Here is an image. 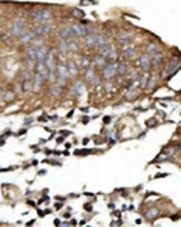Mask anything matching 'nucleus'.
Segmentation results:
<instances>
[{
    "mask_svg": "<svg viewBox=\"0 0 181 227\" xmlns=\"http://www.w3.org/2000/svg\"><path fill=\"white\" fill-rule=\"evenodd\" d=\"M50 19H51V12L48 9H37V11L31 12V20L34 23H43Z\"/></svg>",
    "mask_w": 181,
    "mask_h": 227,
    "instance_id": "nucleus-1",
    "label": "nucleus"
},
{
    "mask_svg": "<svg viewBox=\"0 0 181 227\" xmlns=\"http://www.w3.org/2000/svg\"><path fill=\"white\" fill-rule=\"evenodd\" d=\"M33 33L36 34V37H45L51 33V25L43 22V23H36L33 26Z\"/></svg>",
    "mask_w": 181,
    "mask_h": 227,
    "instance_id": "nucleus-2",
    "label": "nucleus"
},
{
    "mask_svg": "<svg viewBox=\"0 0 181 227\" xmlns=\"http://www.w3.org/2000/svg\"><path fill=\"white\" fill-rule=\"evenodd\" d=\"M116 76V62H107L102 68V77L107 81H112Z\"/></svg>",
    "mask_w": 181,
    "mask_h": 227,
    "instance_id": "nucleus-3",
    "label": "nucleus"
},
{
    "mask_svg": "<svg viewBox=\"0 0 181 227\" xmlns=\"http://www.w3.org/2000/svg\"><path fill=\"white\" fill-rule=\"evenodd\" d=\"M56 76H57V81L56 82H59V85H64L65 82H67V79L70 77L68 76V70H67V65H59L57 63V67H56Z\"/></svg>",
    "mask_w": 181,
    "mask_h": 227,
    "instance_id": "nucleus-4",
    "label": "nucleus"
},
{
    "mask_svg": "<svg viewBox=\"0 0 181 227\" xmlns=\"http://www.w3.org/2000/svg\"><path fill=\"white\" fill-rule=\"evenodd\" d=\"M57 37H59L60 40H73V39H76L77 36L73 33V29H71L70 26H64V28L57 29Z\"/></svg>",
    "mask_w": 181,
    "mask_h": 227,
    "instance_id": "nucleus-5",
    "label": "nucleus"
},
{
    "mask_svg": "<svg viewBox=\"0 0 181 227\" xmlns=\"http://www.w3.org/2000/svg\"><path fill=\"white\" fill-rule=\"evenodd\" d=\"M26 31V26H25V22L23 20H17L14 25H12V28H11V36L12 37H20L23 33Z\"/></svg>",
    "mask_w": 181,
    "mask_h": 227,
    "instance_id": "nucleus-6",
    "label": "nucleus"
},
{
    "mask_svg": "<svg viewBox=\"0 0 181 227\" xmlns=\"http://www.w3.org/2000/svg\"><path fill=\"white\" fill-rule=\"evenodd\" d=\"M138 65H139L141 71H149L152 68L150 67V56L149 54H141L139 59H138Z\"/></svg>",
    "mask_w": 181,
    "mask_h": 227,
    "instance_id": "nucleus-7",
    "label": "nucleus"
},
{
    "mask_svg": "<svg viewBox=\"0 0 181 227\" xmlns=\"http://www.w3.org/2000/svg\"><path fill=\"white\" fill-rule=\"evenodd\" d=\"M70 93H71V96H74V98L82 96V94H84V82L76 81V82L70 87Z\"/></svg>",
    "mask_w": 181,
    "mask_h": 227,
    "instance_id": "nucleus-8",
    "label": "nucleus"
},
{
    "mask_svg": "<svg viewBox=\"0 0 181 227\" xmlns=\"http://www.w3.org/2000/svg\"><path fill=\"white\" fill-rule=\"evenodd\" d=\"M50 48L48 46H40L37 48V53H36V62H45L46 57L50 56Z\"/></svg>",
    "mask_w": 181,
    "mask_h": 227,
    "instance_id": "nucleus-9",
    "label": "nucleus"
},
{
    "mask_svg": "<svg viewBox=\"0 0 181 227\" xmlns=\"http://www.w3.org/2000/svg\"><path fill=\"white\" fill-rule=\"evenodd\" d=\"M43 82H45V81L42 79V76H40L39 73H34V76H33V87H31L33 91H34V93H39Z\"/></svg>",
    "mask_w": 181,
    "mask_h": 227,
    "instance_id": "nucleus-10",
    "label": "nucleus"
},
{
    "mask_svg": "<svg viewBox=\"0 0 181 227\" xmlns=\"http://www.w3.org/2000/svg\"><path fill=\"white\" fill-rule=\"evenodd\" d=\"M34 39H36V34L33 33V29H31V31H25V33L19 37V40H20V43H22V45H26V43L33 42Z\"/></svg>",
    "mask_w": 181,
    "mask_h": 227,
    "instance_id": "nucleus-11",
    "label": "nucleus"
},
{
    "mask_svg": "<svg viewBox=\"0 0 181 227\" xmlns=\"http://www.w3.org/2000/svg\"><path fill=\"white\" fill-rule=\"evenodd\" d=\"M163 62H164V57H163L161 53H155V54L150 56V67H155V68L157 67H161Z\"/></svg>",
    "mask_w": 181,
    "mask_h": 227,
    "instance_id": "nucleus-12",
    "label": "nucleus"
},
{
    "mask_svg": "<svg viewBox=\"0 0 181 227\" xmlns=\"http://www.w3.org/2000/svg\"><path fill=\"white\" fill-rule=\"evenodd\" d=\"M96 36L98 34H85L84 36V43L87 48H95L96 46Z\"/></svg>",
    "mask_w": 181,
    "mask_h": 227,
    "instance_id": "nucleus-13",
    "label": "nucleus"
},
{
    "mask_svg": "<svg viewBox=\"0 0 181 227\" xmlns=\"http://www.w3.org/2000/svg\"><path fill=\"white\" fill-rule=\"evenodd\" d=\"M85 79H87L91 85H98V84H99V79H98V76L95 74V71H93L91 68L85 70Z\"/></svg>",
    "mask_w": 181,
    "mask_h": 227,
    "instance_id": "nucleus-14",
    "label": "nucleus"
},
{
    "mask_svg": "<svg viewBox=\"0 0 181 227\" xmlns=\"http://www.w3.org/2000/svg\"><path fill=\"white\" fill-rule=\"evenodd\" d=\"M70 28L73 29V33H74V34H76L77 37H82V36H85V34H87V28H85L84 25L74 23V25H71Z\"/></svg>",
    "mask_w": 181,
    "mask_h": 227,
    "instance_id": "nucleus-15",
    "label": "nucleus"
},
{
    "mask_svg": "<svg viewBox=\"0 0 181 227\" xmlns=\"http://www.w3.org/2000/svg\"><path fill=\"white\" fill-rule=\"evenodd\" d=\"M138 93H139V88H138V87L129 85V87H127V93H126V99H127V101H133V99L138 96Z\"/></svg>",
    "mask_w": 181,
    "mask_h": 227,
    "instance_id": "nucleus-16",
    "label": "nucleus"
},
{
    "mask_svg": "<svg viewBox=\"0 0 181 227\" xmlns=\"http://www.w3.org/2000/svg\"><path fill=\"white\" fill-rule=\"evenodd\" d=\"M105 63H107V59L105 57H102V56H96L95 57V60H93V67L95 68H99V70H102L104 67H105Z\"/></svg>",
    "mask_w": 181,
    "mask_h": 227,
    "instance_id": "nucleus-17",
    "label": "nucleus"
},
{
    "mask_svg": "<svg viewBox=\"0 0 181 227\" xmlns=\"http://www.w3.org/2000/svg\"><path fill=\"white\" fill-rule=\"evenodd\" d=\"M67 70H68V76H71V77H76L77 73H79V70H77V67L74 65L73 60H68L67 62Z\"/></svg>",
    "mask_w": 181,
    "mask_h": 227,
    "instance_id": "nucleus-18",
    "label": "nucleus"
},
{
    "mask_svg": "<svg viewBox=\"0 0 181 227\" xmlns=\"http://www.w3.org/2000/svg\"><path fill=\"white\" fill-rule=\"evenodd\" d=\"M149 79H150L149 71H143V74H139V77H138V81H139V88H146Z\"/></svg>",
    "mask_w": 181,
    "mask_h": 227,
    "instance_id": "nucleus-19",
    "label": "nucleus"
},
{
    "mask_svg": "<svg viewBox=\"0 0 181 227\" xmlns=\"http://www.w3.org/2000/svg\"><path fill=\"white\" fill-rule=\"evenodd\" d=\"M110 50H112V46H110V43H105V45H101V46H98V54L107 59V56H108V53H110Z\"/></svg>",
    "mask_w": 181,
    "mask_h": 227,
    "instance_id": "nucleus-20",
    "label": "nucleus"
},
{
    "mask_svg": "<svg viewBox=\"0 0 181 227\" xmlns=\"http://www.w3.org/2000/svg\"><path fill=\"white\" fill-rule=\"evenodd\" d=\"M126 73H127V62H126V60L116 62V74H121V76H124Z\"/></svg>",
    "mask_w": 181,
    "mask_h": 227,
    "instance_id": "nucleus-21",
    "label": "nucleus"
},
{
    "mask_svg": "<svg viewBox=\"0 0 181 227\" xmlns=\"http://www.w3.org/2000/svg\"><path fill=\"white\" fill-rule=\"evenodd\" d=\"M36 53H37V48L36 46H28L26 51H25V56H26V59L36 62Z\"/></svg>",
    "mask_w": 181,
    "mask_h": 227,
    "instance_id": "nucleus-22",
    "label": "nucleus"
},
{
    "mask_svg": "<svg viewBox=\"0 0 181 227\" xmlns=\"http://www.w3.org/2000/svg\"><path fill=\"white\" fill-rule=\"evenodd\" d=\"M118 43L122 45V46L130 45V43H132V36H129V34H126V36H119V37H118Z\"/></svg>",
    "mask_w": 181,
    "mask_h": 227,
    "instance_id": "nucleus-23",
    "label": "nucleus"
},
{
    "mask_svg": "<svg viewBox=\"0 0 181 227\" xmlns=\"http://www.w3.org/2000/svg\"><path fill=\"white\" fill-rule=\"evenodd\" d=\"M124 56H126L127 59H135V56H136L135 48H132L130 45H127V46H126V50H124Z\"/></svg>",
    "mask_w": 181,
    "mask_h": 227,
    "instance_id": "nucleus-24",
    "label": "nucleus"
},
{
    "mask_svg": "<svg viewBox=\"0 0 181 227\" xmlns=\"http://www.w3.org/2000/svg\"><path fill=\"white\" fill-rule=\"evenodd\" d=\"M79 67H81L82 70H88V68H90V59H88L87 56H82V57L79 59Z\"/></svg>",
    "mask_w": 181,
    "mask_h": 227,
    "instance_id": "nucleus-25",
    "label": "nucleus"
},
{
    "mask_svg": "<svg viewBox=\"0 0 181 227\" xmlns=\"http://www.w3.org/2000/svg\"><path fill=\"white\" fill-rule=\"evenodd\" d=\"M105 43H108L105 34H99V36H96V48L101 46V45H105Z\"/></svg>",
    "mask_w": 181,
    "mask_h": 227,
    "instance_id": "nucleus-26",
    "label": "nucleus"
},
{
    "mask_svg": "<svg viewBox=\"0 0 181 227\" xmlns=\"http://www.w3.org/2000/svg\"><path fill=\"white\" fill-rule=\"evenodd\" d=\"M107 59H108V62H116L118 60V50L112 48L110 53H108V56H107Z\"/></svg>",
    "mask_w": 181,
    "mask_h": 227,
    "instance_id": "nucleus-27",
    "label": "nucleus"
},
{
    "mask_svg": "<svg viewBox=\"0 0 181 227\" xmlns=\"http://www.w3.org/2000/svg\"><path fill=\"white\" fill-rule=\"evenodd\" d=\"M147 53H149V54L160 53V46H158L157 43H149V45H147Z\"/></svg>",
    "mask_w": 181,
    "mask_h": 227,
    "instance_id": "nucleus-28",
    "label": "nucleus"
},
{
    "mask_svg": "<svg viewBox=\"0 0 181 227\" xmlns=\"http://www.w3.org/2000/svg\"><path fill=\"white\" fill-rule=\"evenodd\" d=\"M157 216H158V209H150V210L146 212V218L147 220H155Z\"/></svg>",
    "mask_w": 181,
    "mask_h": 227,
    "instance_id": "nucleus-29",
    "label": "nucleus"
},
{
    "mask_svg": "<svg viewBox=\"0 0 181 227\" xmlns=\"http://www.w3.org/2000/svg\"><path fill=\"white\" fill-rule=\"evenodd\" d=\"M59 51L60 53H67L68 51V40H60L59 42Z\"/></svg>",
    "mask_w": 181,
    "mask_h": 227,
    "instance_id": "nucleus-30",
    "label": "nucleus"
},
{
    "mask_svg": "<svg viewBox=\"0 0 181 227\" xmlns=\"http://www.w3.org/2000/svg\"><path fill=\"white\" fill-rule=\"evenodd\" d=\"M157 82H158V77H157V76H152V79H149V82H147V87H146V88L153 90V88H155V85H157Z\"/></svg>",
    "mask_w": 181,
    "mask_h": 227,
    "instance_id": "nucleus-31",
    "label": "nucleus"
},
{
    "mask_svg": "<svg viewBox=\"0 0 181 227\" xmlns=\"http://www.w3.org/2000/svg\"><path fill=\"white\" fill-rule=\"evenodd\" d=\"M33 42H34V46L36 48H40V46H43V42L45 40H43V37H36Z\"/></svg>",
    "mask_w": 181,
    "mask_h": 227,
    "instance_id": "nucleus-32",
    "label": "nucleus"
},
{
    "mask_svg": "<svg viewBox=\"0 0 181 227\" xmlns=\"http://www.w3.org/2000/svg\"><path fill=\"white\" fill-rule=\"evenodd\" d=\"M60 91H62V88H60L59 85H54V87L51 88V94H53V96H59Z\"/></svg>",
    "mask_w": 181,
    "mask_h": 227,
    "instance_id": "nucleus-33",
    "label": "nucleus"
},
{
    "mask_svg": "<svg viewBox=\"0 0 181 227\" xmlns=\"http://www.w3.org/2000/svg\"><path fill=\"white\" fill-rule=\"evenodd\" d=\"M12 98H14V94H12L11 91H9V93H8V91H3V96H2V99H5V101H11Z\"/></svg>",
    "mask_w": 181,
    "mask_h": 227,
    "instance_id": "nucleus-34",
    "label": "nucleus"
},
{
    "mask_svg": "<svg viewBox=\"0 0 181 227\" xmlns=\"http://www.w3.org/2000/svg\"><path fill=\"white\" fill-rule=\"evenodd\" d=\"M68 51H77V45L71 40H68Z\"/></svg>",
    "mask_w": 181,
    "mask_h": 227,
    "instance_id": "nucleus-35",
    "label": "nucleus"
},
{
    "mask_svg": "<svg viewBox=\"0 0 181 227\" xmlns=\"http://www.w3.org/2000/svg\"><path fill=\"white\" fill-rule=\"evenodd\" d=\"M29 90V81H23L22 82V91H28Z\"/></svg>",
    "mask_w": 181,
    "mask_h": 227,
    "instance_id": "nucleus-36",
    "label": "nucleus"
},
{
    "mask_svg": "<svg viewBox=\"0 0 181 227\" xmlns=\"http://www.w3.org/2000/svg\"><path fill=\"white\" fill-rule=\"evenodd\" d=\"M73 15H74V17H82L84 12H82L81 9H73Z\"/></svg>",
    "mask_w": 181,
    "mask_h": 227,
    "instance_id": "nucleus-37",
    "label": "nucleus"
},
{
    "mask_svg": "<svg viewBox=\"0 0 181 227\" xmlns=\"http://www.w3.org/2000/svg\"><path fill=\"white\" fill-rule=\"evenodd\" d=\"M102 120H104V124H105V125H108V124L112 122V117H110V116H104V119H102Z\"/></svg>",
    "mask_w": 181,
    "mask_h": 227,
    "instance_id": "nucleus-38",
    "label": "nucleus"
},
{
    "mask_svg": "<svg viewBox=\"0 0 181 227\" xmlns=\"http://www.w3.org/2000/svg\"><path fill=\"white\" fill-rule=\"evenodd\" d=\"M155 122H157V119H149V120H147V125H149V127H153Z\"/></svg>",
    "mask_w": 181,
    "mask_h": 227,
    "instance_id": "nucleus-39",
    "label": "nucleus"
},
{
    "mask_svg": "<svg viewBox=\"0 0 181 227\" xmlns=\"http://www.w3.org/2000/svg\"><path fill=\"white\" fill-rule=\"evenodd\" d=\"M84 209H85V210H88V212H90V210H91V209H93V206H91V204H90V203H88V204H85V206H84Z\"/></svg>",
    "mask_w": 181,
    "mask_h": 227,
    "instance_id": "nucleus-40",
    "label": "nucleus"
},
{
    "mask_svg": "<svg viewBox=\"0 0 181 227\" xmlns=\"http://www.w3.org/2000/svg\"><path fill=\"white\" fill-rule=\"evenodd\" d=\"M62 206H64V204H62V203L59 201V203H57V204L54 206V209H56V210H59V209H62Z\"/></svg>",
    "mask_w": 181,
    "mask_h": 227,
    "instance_id": "nucleus-41",
    "label": "nucleus"
},
{
    "mask_svg": "<svg viewBox=\"0 0 181 227\" xmlns=\"http://www.w3.org/2000/svg\"><path fill=\"white\" fill-rule=\"evenodd\" d=\"M112 87H113V85H112V82H108V84H107V88H105V91H112Z\"/></svg>",
    "mask_w": 181,
    "mask_h": 227,
    "instance_id": "nucleus-42",
    "label": "nucleus"
},
{
    "mask_svg": "<svg viewBox=\"0 0 181 227\" xmlns=\"http://www.w3.org/2000/svg\"><path fill=\"white\" fill-rule=\"evenodd\" d=\"M82 122H84V124H88V122H90V117H87V116L82 117Z\"/></svg>",
    "mask_w": 181,
    "mask_h": 227,
    "instance_id": "nucleus-43",
    "label": "nucleus"
},
{
    "mask_svg": "<svg viewBox=\"0 0 181 227\" xmlns=\"http://www.w3.org/2000/svg\"><path fill=\"white\" fill-rule=\"evenodd\" d=\"M164 176H167V173H161V175H157L155 178H164Z\"/></svg>",
    "mask_w": 181,
    "mask_h": 227,
    "instance_id": "nucleus-44",
    "label": "nucleus"
},
{
    "mask_svg": "<svg viewBox=\"0 0 181 227\" xmlns=\"http://www.w3.org/2000/svg\"><path fill=\"white\" fill-rule=\"evenodd\" d=\"M34 223H36V220H31V221H28V223H26V226H33Z\"/></svg>",
    "mask_w": 181,
    "mask_h": 227,
    "instance_id": "nucleus-45",
    "label": "nucleus"
},
{
    "mask_svg": "<svg viewBox=\"0 0 181 227\" xmlns=\"http://www.w3.org/2000/svg\"><path fill=\"white\" fill-rule=\"evenodd\" d=\"M60 142H64V138H62V136L57 138V144H60Z\"/></svg>",
    "mask_w": 181,
    "mask_h": 227,
    "instance_id": "nucleus-46",
    "label": "nucleus"
},
{
    "mask_svg": "<svg viewBox=\"0 0 181 227\" xmlns=\"http://www.w3.org/2000/svg\"><path fill=\"white\" fill-rule=\"evenodd\" d=\"M88 142H90V139H88V138H85V139L82 141V144H84V145H85V144H88Z\"/></svg>",
    "mask_w": 181,
    "mask_h": 227,
    "instance_id": "nucleus-47",
    "label": "nucleus"
},
{
    "mask_svg": "<svg viewBox=\"0 0 181 227\" xmlns=\"http://www.w3.org/2000/svg\"><path fill=\"white\" fill-rule=\"evenodd\" d=\"M57 201H60V203H64V201H65V198H64V196H57Z\"/></svg>",
    "mask_w": 181,
    "mask_h": 227,
    "instance_id": "nucleus-48",
    "label": "nucleus"
},
{
    "mask_svg": "<svg viewBox=\"0 0 181 227\" xmlns=\"http://www.w3.org/2000/svg\"><path fill=\"white\" fill-rule=\"evenodd\" d=\"M45 215H46V213H45L43 210H39V216H45Z\"/></svg>",
    "mask_w": 181,
    "mask_h": 227,
    "instance_id": "nucleus-49",
    "label": "nucleus"
}]
</instances>
